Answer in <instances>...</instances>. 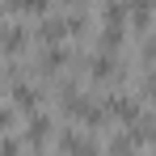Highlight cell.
<instances>
[{"mask_svg": "<svg viewBox=\"0 0 156 156\" xmlns=\"http://www.w3.org/2000/svg\"><path fill=\"white\" fill-rule=\"evenodd\" d=\"M0 34H4V51L13 55V51L26 47V34H30V30L21 26V21H13V17H4V21H0Z\"/></svg>", "mask_w": 156, "mask_h": 156, "instance_id": "obj_1", "label": "cell"}, {"mask_svg": "<svg viewBox=\"0 0 156 156\" xmlns=\"http://www.w3.org/2000/svg\"><path fill=\"white\" fill-rule=\"evenodd\" d=\"M51 131V122H47V114H30V122H26V139L34 144V139H42Z\"/></svg>", "mask_w": 156, "mask_h": 156, "instance_id": "obj_2", "label": "cell"}, {"mask_svg": "<svg viewBox=\"0 0 156 156\" xmlns=\"http://www.w3.org/2000/svg\"><path fill=\"white\" fill-rule=\"evenodd\" d=\"M30 156H34V152H30Z\"/></svg>", "mask_w": 156, "mask_h": 156, "instance_id": "obj_3", "label": "cell"}]
</instances>
